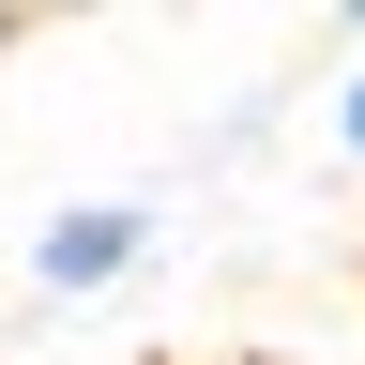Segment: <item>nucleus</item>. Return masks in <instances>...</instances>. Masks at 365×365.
Instances as JSON below:
<instances>
[{"instance_id":"obj_1","label":"nucleus","mask_w":365,"mask_h":365,"mask_svg":"<svg viewBox=\"0 0 365 365\" xmlns=\"http://www.w3.org/2000/svg\"><path fill=\"white\" fill-rule=\"evenodd\" d=\"M153 259H168V198H61V213L31 228V319L46 304H107Z\"/></svg>"},{"instance_id":"obj_2","label":"nucleus","mask_w":365,"mask_h":365,"mask_svg":"<svg viewBox=\"0 0 365 365\" xmlns=\"http://www.w3.org/2000/svg\"><path fill=\"white\" fill-rule=\"evenodd\" d=\"M319 137H335V153H350V168H365V61H350V76H335V91H319Z\"/></svg>"}]
</instances>
